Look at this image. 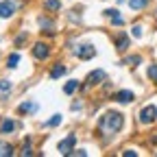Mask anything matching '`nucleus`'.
Here are the masks:
<instances>
[{
    "label": "nucleus",
    "instance_id": "1",
    "mask_svg": "<svg viewBox=\"0 0 157 157\" xmlns=\"http://www.w3.org/2000/svg\"><path fill=\"white\" fill-rule=\"evenodd\" d=\"M122 124H124V118H122V113H118V111H107L101 120H98V129H101V133H105V135L118 133L122 129Z\"/></svg>",
    "mask_w": 157,
    "mask_h": 157
},
{
    "label": "nucleus",
    "instance_id": "2",
    "mask_svg": "<svg viewBox=\"0 0 157 157\" xmlns=\"http://www.w3.org/2000/svg\"><path fill=\"white\" fill-rule=\"evenodd\" d=\"M157 120V107L155 105H148V107H144L142 111H140V122L142 124H151V122H155Z\"/></svg>",
    "mask_w": 157,
    "mask_h": 157
},
{
    "label": "nucleus",
    "instance_id": "3",
    "mask_svg": "<svg viewBox=\"0 0 157 157\" xmlns=\"http://www.w3.org/2000/svg\"><path fill=\"white\" fill-rule=\"evenodd\" d=\"M74 144H76V137L74 135H68L66 137V140H61V142H59V153H61V155H70L72 153V148H74Z\"/></svg>",
    "mask_w": 157,
    "mask_h": 157
},
{
    "label": "nucleus",
    "instance_id": "4",
    "mask_svg": "<svg viewBox=\"0 0 157 157\" xmlns=\"http://www.w3.org/2000/svg\"><path fill=\"white\" fill-rule=\"evenodd\" d=\"M94 55H96V50H94L92 44H81V46L76 48V57H78V59H83V61H85V59H92Z\"/></svg>",
    "mask_w": 157,
    "mask_h": 157
},
{
    "label": "nucleus",
    "instance_id": "5",
    "mask_svg": "<svg viewBox=\"0 0 157 157\" xmlns=\"http://www.w3.org/2000/svg\"><path fill=\"white\" fill-rule=\"evenodd\" d=\"M15 2H11V0H5V2H0V17H11L15 13Z\"/></svg>",
    "mask_w": 157,
    "mask_h": 157
},
{
    "label": "nucleus",
    "instance_id": "6",
    "mask_svg": "<svg viewBox=\"0 0 157 157\" xmlns=\"http://www.w3.org/2000/svg\"><path fill=\"white\" fill-rule=\"evenodd\" d=\"M48 55H50V48H48L44 42H39V44L33 46V57H35V59H46Z\"/></svg>",
    "mask_w": 157,
    "mask_h": 157
},
{
    "label": "nucleus",
    "instance_id": "7",
    "mask_svg": "<svg viewBox=\"0 0 157 157\" xmlns=\"http://www.w3.org/2000/svg\"><path fill=\"white\" fill-rule=\"evenodd\" d=\"M105 78V70H94L87 74V85H96V83H101Z\"/></svg>",
    "mask_w": 157,
    "mask_h": 157
},
{
    "label": "nucleus",
    "instance_id": "8",
    "mask_svg": "<svg viewBox=\"0 0 157 157\" xmlns=\"http://www.w3.org/2000/svg\"><path fill=\"white\" fill-rule=\"evenodd\" d=\"M133 92H129V90H122V92H118L116 96H113V101H118V103H131L133 101Z\"/></svg>",
    "mask_w": 157,
    "mask_h": 157
},
{
    "label": "nucleus",
    "instance_id": "9",
    "mask_svg": "<svg viewBox=\"0 0 157 157\" xmlns=\"http://www.w3.org/2000/svg\"><path fill=\"white\" fill-rule=\"evenodd\" d=\"M15 129H17V122L15 120H9V118H7V120L0 122V133H11Z\"/></svg>",
    "mask_w": 157,
    "mask_h": 157
},
{
    "label": "nucleus",
    "instance_id": "10",
    "mask_svg": "<svg viewBox=\"0 0 157 157\" xmlns=\"http://www.w3.org/2000/svg\"><path fill=\"white\" fill-rule=\"evenodd\" d=\"M105 15H109V17H111V22H113L116 26L124 24V20H122V15H120V13H118V9H107V11H105Z\"/></svg>",
    "mask_w": 157,
    "mask_h": 157
},
{
    "label": "nucleus",
    "instance_id": "11",
    "mask_svg": "<svg viewBox=\"0 0 157 157\" xmlns=\"http://www.w3.org/2000/svg\"><path fill=\"white\" fill-rule=\"evenodd\" d=\"M116 48H118V50H127V48H129V37H127L124 33L118 35V39H116Z\"/></svg>",
    "mask_w": 157,
    "mask_h": 157
},
{
    "label": "nucleus",
    "instance_id": "12",
    "mask_svg": "<svg viewBox=\"0 0 157 157\" xmlns=\"http://www.w3.org/2000/svg\"><path fill=\"white\" fill-rule=\"evenodd\" d=\"M66 74V66L63 63H57L52 70H50V78H59V76H63Z\"/></svg>",
    "mask_w": 157,
    "mask_h": 157
},
{
    "label": "nucleus",
    "instance_id": "13",
    "mask_svg": "<svg viewBox=\"0 0 157 157\" xmlns=\"http://www.w3.org/2000/svg\"><path fill=\"white\" fill-rule=\"evenodd\" d=\"M17 111L20 113H33V111H37V105L35 103H22L17 107Z\"/></svg>",
    "mask_w": 157,
    "mask_h": 157
},
{
    "label": "nucleus",
    "instance_id": "14",
    "mask_svg": "<svg viewBox=\"0 0 157 157\" xmlns=\"http://www.w3.org/2000/svg\"><path fill=\"white\" fill-rule=\"evenodd\" d=\"M13 155V146L7 142H0V157H11Z\"/></svg>",
    "mask_w": 157,
    "mask_h": 157
},
{
    "label": "nucleus",
    "instance_id": "15",
    "mask_svg": "<svg viewBox=\"0 0 157 157\" xmlns=\"http://www.w3.org/2000/svg\"><path fill=\"white\" fill-rule=\"evenodd\" d=\"M146 5H148V0H129V7H131V9H135V11L144 9Z\"/></svg>",
    "mask_w": 157,
    "mask_h": 157
},
{
    "label": "nucleus",
    "instance_id": "16",
    "mask_svg": "<svg viewBox=\"0 0 157 157\" xmlns=\"http://www.w3.org/2000/svg\"><path fill=\"white\" fill-rule=\"evenodd\" d=\"M39 26H44V33H52V29H55V24L46 17H39Z\"/></svg>",
    "mask_w": 157,
    "mask_h": 157
},
{
    "label": "nucleus",
    "instance_id": "17",
    "mask_svg": "<svg viewBox=\"0 0 157 157\" xmlns=\"http://www.w3.org/2000/svg\"><path fill=\"white\" fill-rule=\"evenodd\" d=\"M44 7L50 9V11H59V9H61V2H59V0H46Z\"/></svg>",
    "mask_w": 157,
    "mask_h": 157
},
{
    "label": "nucleus",
    "instance_id": "18",
    "mask_svg": "<svg viewBox=\"0 0 157 157\" xmlns=\"http://www.w3.org/2000/svg\"><path fill=\"white\" fill-rule=\"evenodd\" d=\"M76 87H78V81H68L66 87H63V92H66V94H74Z\"/></svg>",
    "mask_w": 157,
    "mask_h": 157
},
{
    "label": "nucleus",
    "instance_id": "19",
    "mask_svg": "<svg viewBox=\"0 0 157 157\" xmlns=\"http://www.w3.org/2000/svg\"><path fill=\"white\" fill-rule=\"evenodd\" d=\"M17 63H20V55H17V52L7 59V66H9V68H17Z\"/></svg>",
    "mask_w": 157,
    "mask_h": 157
},
{
    "label": "nucleus",
    "instance_id": "20",
    "mask_svg": "<svg viewBox=\"0 0 157 157\" xmlns=\"http://www.w3.org/2000/svg\"><path fill=\"white\" fill-rule=\"evenodd\" d=\"M140 61H142V57H137V55H133V57H127V59H124V63H129V66H137Z\"/></svg>",
    "mask_w": 157,
    "mask_h": 157
},
{
    "label": "nucleus",
    "instance_id": "21",
    "mask_svg": "<svg viewBox=\"0 0 157 157\" xmlns=\"http://www.w3.org/2000/svg\"><path fill=\"white\" fill-rule=\"evenodd\" d=\"M57 124H61V116H59V113H55L48 120V127H57Z\"/></svg>",
    "mask_w": 157,
    "mask_h": 157
},
{
    "label": "nucleus",
    "instance_id": "22",
    "mask_svg": "<svg viewBox=\"0 0 157 157\" xmlns=\"http://www.w3.org/2000/svg\"><path fill=\"white\" fill-rule=\"evenodd\" d=\"M148 76H151V78H153V81L157 83V66H155V63H153V66L148 68Z\"/></svg>",
    "mask_w": 157,
    "mask_h": 157
},
{
    "label": "nucleus",
    "instance_id": "23",
    "mask_svg": "<svg viewBox=\"0 0 157 157\" xmlns=\"http://www.w3.org/2000/svg\"><path fill=\"white\" fill-rule=\"evenodd\" d=\"M11 90V83L9 81H0V92H9Z\"/></svg>",
    "mask_w": 157,
    "mask_h": 157
},
{
    "label": "nucleus",
    "instance_id": "24",
    "mask_svg": "<svg viewBox=\"0 0 157 157\" xmlns=\"http://www.w3.org/2000/svg\"><path fill=\"white\" fill-rule=\"evenodd\" d=\"M131 33H133V37H140V35H142V26H140V24L133 26V31H131Z\"/></svg>",
    "mask_w": 157,
    "mask_h": 157
},
{
    "label": "nucleus",
    "instance_id": "25",
    "mask_svg": "<svg viewBox=\"0 0 157 157\" xmlns=\"http://www.w3.org/2000/svg\"><path fill=\"white\" fill-rule=\"evenodd\" d=\"M135 155H137L135 151H124V157H135Z\"/></svg>",
    "mask_w": 157,
    "mask_h": 157
}]
</instances>
